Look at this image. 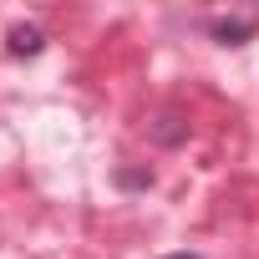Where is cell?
Returning a JSON list of instances; mask_svg holds the SVG:
<instances>
[{
    "label": "cell",
    "mask_w": 259,
    "mask_h": 259,
    "mask_svg": "<svg viewBox=\"0 0 259 259\" xmlns=\"http://www.w3.org/2000/svg\"><path fill=\"white\" fill-rule=\"evenodd\" d=\"M203 31H208L219 46H244V41H254V31H259V11H244V16H208Z\"/></svg>",
    "instance_id": "6da1fadb"
},
{
    "label": "cell",
    "mask_w": 259,
    "mask_h": 259,
    "mask_svg": "<svg viewBox=\"0 0 259 259\" xmlns=\"http://www.w3.org/2000/svg\"><path fill=\"white\" fill-rule=\"evenodd\" d=\"M158 259H203V254H188V249H178V254H158Z\"/></svg>",
    "instance_id": "5b68a950"
},
{
    "label": "cell",
    "mask_w": 259,
    "mask_h": 259,
    "mask_svg": "<svg viewBox=\"0 0 259 259\" xmlns=\"http://www.w3.org/2000/svg\"><path fill=\"white\" fill-rule=\"evenodd\" d=\"M148 133H153V143H163V148H178V143L188 138V122H183V112H178V107H163V112L148 122Z\"/></svg>",
    "instance_id": "3957f363"
},
{
    "label": "cell",
    "mask_w": 259,
    "mask_h": 259,
    "mask_svg": "<svg viewBox=\"0 0 259 259\" xmlns=\"http://www.w3.org/2000/svg\"><path fill=\"white\" fill-rule=\"evenodd\" d=\"M117 188H153V168H117Z\"/></svg>",
    "instance_id": "277c9868"
},
{
    "label": "cell",
    "mask_w": 259,
    "mask_h": 259,
    "mask_svg": "<svg viewBox=\"0 0 259 259\" xmlns=\"http://www.w3.org/2000/svg\"><path fill=\"white\" fill-rule=\"evenodd\" d=\"M46 51V31L41 26H31V21H21V26H11V36H6V56H41Z\"/></svg>",
    "instance_id": "7a4b0ae2"
}]
</instances>
